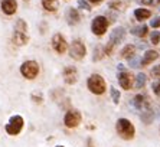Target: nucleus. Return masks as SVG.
<instances>
[{
	"label": "nucleus",
	"mask_w": 160,
	"mask_h": 147,
	"mask_svg": "<svg viewBox=\"0 0 160 147\" xmlns=\"http://www.w3.org/2000/svg\"><path fill=\"white\" fill-rule=\"evenodd\" d=\"M108 28V20L105 16H95L91 22V32L95 35V36H102L105 32H107Z\"/></svg>",
	"instance_id": "1a4fd4ad"
},
{
	"label": "nucleus",
	"mask_w": 160,
	"mask_h": 147,
	"mask_svg": "<svg viewBox=\"0 0 160 147\" xmlns=\"http://www.w3.org/2000/svg\"><path fill=\"white\" fill-rule=\"evenodd\" d=\"M116 131L120 139L123 140H133L136 136V129L133 123L127 118H118L116 123Z\"/></svg>",
	"instance_id": "f03ea898"
},
{
	"label": "nucleus",
	"mask_w": 160,
	"mask_h": 147,
	"mask_svg": "<svg viewBox=\"0 0 160 147\" xmlns=\"http://www.w3.org/2000/svg\"><path fill=\"white\" fill-rule=\"evenodd\" d=\"M65 19H67V22L69 23V25H77V23H79V20H81V16H79L77 9L69 8L67 10V13H65Z\"/></svg>",
	"instance_id": "2eb2a0df"
},
{
	"label": "nucleus",
	"mask_w": 160,
	"mask_h": 147,
	"mask_svg": "<svg viewBox=\"0 0 160 147\" xmlns=\"http://www.w3.org/2000/svg\"><path fill=\"white\" fill-rule=\"evenodd\" d=\"M126 29H124L123 26H118V28H114V30H112L111 33H110V38H108V43L107 46H105L104 52L105 55H110L112 52V49H114V46L118 43H121V42L124 41V38H126Z\"/></svg>",
	"instance_id": "20e7f679"
},
{
	"label": "nucleus",
	"mask_w": 160,
	"mask_h": 147,
	"mask_svg": "<svg viewBox=\"0 0 160 147\" xmlns=\"http://www.w3.org/2000/svg\"><path fill=\"white\" fill-rule=\"evenodd\" d=\"M23 127H25V120H23V117L16 114L9 118V121L4 125V131L8 133L9 136H18V134L22 133Z\"/></svg>",
	"instance_id": "39448f33"
},
{
	"label": "nucleus",
	"mask_w": 160,
	"mask_h": 147,
	"mask_svg": "<svg viewBox=\"0 0 160 147\" xmlns=\"http://www.w3.org/2000/svg\"><path fill=\"white\" fill-rule=\"evenodd\" d=\"M87 55V46L81 39H75L72 41L71 46H69V56L75 61H82Z\"/></svg>",
	"instance_id": "6e6552de"
},
{
	"label": "nucleus",
	"mask_w": 160,
	"mask_h": 147,
	"mask_svg": "<svg viewBox=\"0 0 160 147\" xmlns=\"http://www.w3.org/2000/svg\"><path fill=\"white\" fill-rule=\"evenodd\" d=\"M62 77L65 84L68 85H74L78 81V69L75 66H65L62 71Z\"/></svg>",
	"instance_id": "9b49d317"
},
{
	"label": "nucleus",
	"mask_w": 160,
	"mask_h": 147,
	"mask_svg": "<svg viewBox=\"0 0 160 147\" xmlns=\"http://www.w3.org/2000/svg\"><path fill=\"white\" fill-rule=\"evenodd\" d=\"M152 89L153 92L156 94V95H160V79H157V81H154L152 84Z\"/></svg>",
	"instance_id": "bb28decb"
},
{
	"label": "nucleus",
	"mask_w": 160,
	"mask_h": 147,
	"mask_svg": "<svg viewBox=\"0 0 160 147\" xmlns=\"http://www.w3.org/2000/svg\"><path fill=\"white\" fill-rule=\"evenodd\" d=\"M52 48L56 53H59V55H63L68 49V42L67 39L61 35V33H55L52 36Z\"/></svg>",
	"instance_id": "9d476101"
},
{
	"label": "nucleus",
	"mask_w": 160,
	"mask_h": 147,
	"mask_svg": "<svg viewBox=\"0 0 160 147\" xmlns=\"http://www.w3.org/2000/svg\"><path fill=\"white\" fill-rule=\"evenodd\" d=\"M108 6L111 9H120L121 8V0H111V2L108 3Z\"/></svg>",
	"instance_id": "cd10ccee"
},
{
	"label": "nucleus",
	"mask_w": 160,
	"mask_h": 147,
	"mask_svg": "<svg viewBox=\"0 0 160 147\" xmlns=\"http://www.w3.org/2000/svg\"><path fill=\"white\" fill-rule=\"evenodd\" d=\"M81 121H82L81 111L75 110V108L68 110L67 113H65V115H63V124H65V127H68V129H77V127L81 124Z\"/></svg>",
	"instance_id": "0eeeda50"
},
{
	"label": "nucleus",
	"mask_w": 160,
	"mask_h": 147,
	"mask_svg": "<svg viewBox=\"0 0 160 147\" xmlns=\"http://www.w3.org/2000/svg\"><path fill=\"white\" fill-rule=\"evenodd\" d=\"M159 58V53L156 51H153V49H149V51H146L143 53L142 59H140V66H147L150 63H153L156 59Z\"/></svg>",
	"instance_id": "ddd939ff"
},
{
	"label": "nucleus",
	"mask_w": 160,
	"mask_h": 147,
	"mask_svg": "<svg viewBox=\"0 0 160 147\" xmlns=\"http://www.w3.org/2000/svg\"><path fill=\"white\" fill-rule=\"evenodd\" d=\"M117 79H118V84L123 89H130L131 87V75L127 71H120L118 75H117Z\"/></svg>",
	"instance_id": "4468645a"
},
{
	"label": "nucleus",
	"mask_w": 160,
	"mask_h": 147,
	"mask_svg": "<svg viewBox=\"0 0 160 147\" xmlns=\"http://www.w3.org/2000/svg\"><path fill=\"white\" fill-rule=\"evenodd\" d=\"M39 71H41V68H39V63L36 62V61H32V59H29V61H25V62L20 65V74H22L23 78H26V79H35V78L39 75Z\"/></svg>",
	"instance_id": "423d86ee"
},
{
	"label": "nucleus",
	"mask_w": 160,
	"mask_h": 147,
	"mask_svg": "<svg viewBox=\"0 0 160 147\" xmlns=\"http://www.w3.org/2000/svg\"><path fill=\"white\" fill-rule=\"evenodd\" d=\"M87 87H88L89 92H92L95 95H102L107 91L105 79L101 77L100 74H91L88 79H87Z\"/></svg>",
	"instance_id": "7ed1b4c3"
},
{
	"label": "nucleus",
	"mask_w": 160,
	"mask_h": 147,
	"mask_svg": "<svg viewBox=\"0 0 160 147\" xmlns=\"http://www.w3.org/2000/svg\"><path fill=\"white\" fill-rule=\"evenodd\" d=\"M87 143H88V147H94L92 146V140H91V139H88V141H87Z\"/></svg>",
	"instance_id": "72a5a7b5"
},
{
	"label": "nucleus",
	"mask_w": 160,
	"mask_h": 147,
	"mask_svg": "<svg viewBox=\"0 0 160 147\" xmlns=\"http://www.w3.org/2000/svg\"><path fill=\"white\" fill-rule=\"evenodd\" d=\"M117 69L118 71H126V66H124L123 63H118V65H117Z\"/></svg>",
	"instance_id": "7c9ffc66"
},
{
	"label": "nucleus",
	"mask_w": 160,
	"mask_h": 147,
	"mask_svg": "<svg viewBox=\"0 0 160 147\" xmlns=\"http://www.w3.org/2000/svg\"><path fill=\"white\" fill-rule=\"evenodd\" d=\"M140 120H142L143 124L149 125L153 123L154 120V113H153L150 108H146V110H142V115H140Z\"/></svg>",
	"instance_id": "dca6fc26"
},
{
	"label": "nucleus",
	"mask_w": 160,
	"mask_h": 147,
	"mask_svg": "<svg viewBox=\"0 0 160 147\" xmlns=\"http://www.w3.org/2000/svg\"><path fill=\"white\" fill-rule=\"evenodd\" d=\"M131 35H134V36H146V33H147V26L146 25H140V26H136V28H133V29L130 30Z\"/></svg>",
	"instance_id": "412c9836"
},
{
	"label": "nucleus",
	"mask_w": 160,
	"mask_h": 147,
	"mask_svg": "<svg viewBox=\"0 0 160 147\" xmlns=\"http://www.w3.org/2000/svg\"><path fill=\"white\" fill-rule=\"evenodd\" d=\"M157 2H160V0H157Z\"/></svg>",
	"instance_id": "e433bc0d"
},
{
	"label": "nucleus",
	"mask_w": 160,
	"mask_h": 147,
	"mask_svg": "<svg viewBox=\"0 0 160 147\" xmlns=\"http://www.w3.org/2000/svg\"><path fill=\"white\" fill-rule=\"evenodd\" d=\"M25 2H29V0H25Z\"/></svg>",
	"instance_id": "c9c22d12"
},
{
	"label": "nucleus",
	"mask_w": 160,
	"mask_h": 147,
	"mask_svg": "<svg viewBox=\"0 0 160 147\" xmlns=\"http://www.w3.org/2000/svg\"><path fill=\"white\" fill-rule=\"evenodd\" d=\"M110 94H111L112 103L117 105V104L120 103V98H121V94H120V91L117 88H114V87H111V88H110Z\"/></svg>",
	"instance_id": "5701e85b"
},
{
	"label": "nucleus",
	"mask_w": 160,
	"mask_h": 147,
	"mask_svg": "<svg viewBox=\"0 0 160 147\" xmlns=\"http://www.w3.org/2000/svg\"><path fill=\"white\" fill-rule=\"evenodd\" d=\"M146 105H147V104H146V97L144 95H142V94H137V95L133 98V107L136 108V110L142 111Z\"/></svg>",
	"instance_id": "a211bd4d"
},
{
	"label": "nucleus",
	"mask_w": 160,
	"mask_h": 147,
	"mask_svg": "<svg viewBox=\"0 0 160 147\" xmlns=\"http://www.w3.org/2000/svg\"><path fill=\"white\" fill-rule=\"evenodd\" d=\"M143 4H152L153 3V0H142Z\"/></svg>",
	"instance_id": "473e14b6"
},
{
	"label": "nucleus",
	"mask_w": 160,
	"mask_h": 147,
	"mask_svg": "<svg viewBox=\"0 0 160 147\" xmlns=\"http://www.w3.org/2000/svg\"><path fill=\"white\" fill-rule=\"evenodd\" d=\"M0 9L4 15L12 16L15 15L16 10H18V2L16 0H2V4H0Z\"/></svg>",
	"instance_id": "f8f14e48"
},
{
	"label": "nucleus",
	"mask_w": 160,
	"mask_h": 147,
	"mask_svg": "<svg viewBox=\"0 0 160 147\" xmlns=\"http://www.w3.org/2000/svg\"><path fill=\"white\" fill-rule=\"evenodd\" d=\"M146 82H147V77H146L144 74L138 72L137 77H136V84H134V87H136L137 89H142L146 85Z\"/></svg>",
	"instance_id": "4be33fe9"
},
{
	"label": "nucleus",
	"mask_w": 160,
	"mask_h": 147,
	"mask_svg": "<svg viewBox=\"0 0 160 147\" xmlns=\"http://www.w3.org/2000/svg\"><path fill=\"white\" fill-rule=\"evenodd\" d=\"M42 8L46 12H56V9H58V0H42Z\"/></svg>",
	"instance_id": "aec40b11"
},
{
	"label": "nucleus",
	"mask_w": 160,
	"mask_h": 147,
	"mask_svg": "<svg viewBox=\"0 0 160 147\" xmlns=\"http://www.w3.org/2000/svg\"><path fill=\"white\" fill-rule=\"evenodd\" d=\"M78 8L79 9H84V10L89 12L91 10V4L87 2V0H78Z\"/></svg>",
	"instance_id": "a878e982"
},
{
	"label": "nucleus",
	"mask_w": 160,
	"mask_h": 147,
	"mask_svg": "<svg viewBox=\"0 0 160 147\" xmlns=\"http://www.w3.org/2000/svg\"><path fill=\"white\" fill-rule=\"evenodd\" d=\"M152 77H156V78L160 77V65L153 66V69H152Z\"/></svg>",
	"instance_id": "c756f323"
},
{
	"label": "nucleus",
	"mask_w": 160,
	"mask_h": 147,
	"mask_svg": "<svg viewBox=\"0 0 160 147\" xmlns=\"http://www.w3.org/2000/svg\"><path fill=\"white\" fill-rule=\"evenodd\" d=\"M150 26H152V28H154V29H156V28H159V26H160V16L153 18V20L150 22Z\"/></svg>",
	"instance_id": "c85d7f7f"
},
{
	"label": "nucleus",
	"mask_w": 160,
	"mask_h": 147,
	"mask_svg": "<svg viewBox=\"0 0 160 147\" xmlns=\"http://www.w3.org/2000/svg\"><path fill=\"white\" fill-rule=\"evenodd\" d=\"M150 41H152V43H153V45H159V43H160V32H157V30L152 32Z\"/></svg>",
	"instance_id": "393cba45"
},
{
	"label": "nucleus",
	"mask_w": 160,
	"mask_h": 147,
	"mask_svg": "<svg viewBox=\"0 0 160 147\" xmlns=\"http://www.w3.org/2000/svg\"><path fill=\"white\" fill-rule=\"evenodd\" d=\"M12 41L16 46H25L29 42V29H28V23L23 19H18L13 28V36Z\"/></svg>",
	"instance_id": "f257e3e1"
},
{
	"label": "nucleus",
	"mask_w": 160,
	"mask_h": 147,
	"mask_svg": "<svg viewBox=\"0 0 160 147\" xmlns=\"http://www.w3.org/2000/svg\"><path fill=\"white\" fill-rule=\"evenodd\" d=\"M88 3H92V4H98V3H101L102 0H87Z\"/></svg>",
	"instance_id": "2f4dec72"
},
{
	"label": "nucleus",
	"mask_w": 160,
	"mask_h": 147,
	"mask_svg": "<svg viewBox=\"0 0 160 147\" xmlns=\"http://www.w3.org/2000/svg\"><path fill=\"white\" fill-rule=\"evenodd\" d=\"M55 147H65V146H55Z\"/></svg>",
	"instance_id": "f704fd0d"
},
{
	"label": "nucleus",
	"mask_w": 160,
	"mask_h": 147,
	"mask_svg": "<svg viewBox=\"0 0 160 147\" xmlns=\"http://www.w3.org/2000/svg\"><path fill=\"white\" fill-rule=\"evenodd\" d=\"M134 52H136V46H133V45H126V46L121 49V52H120V56L124 59H131L134 56Z\"/></svg>",
	"instance_id": "6ab92c4d"
},
{
	"label": "nucleus",
	"mask_w": 160,
	"mask_h": 147,
	"mask_svg": "<svg viewBox=\"0 0 160 147\" xmlns=\"http://www.w3.org/2000/svg\"><path fill=\"white\" fill-rule=\"evenodd\" d=\"M150 16H152V12H150L149 9L138 8V9L134 10V18L137 19V20H140V22H143V20H146V19H149Z\"/></svg>",
	"instance_id": "f3484780"
},
{
	"label": "nucleus",
	"mask_w": 160,
	"mask_h": 147,
	"mask_svg": "<svg viewBox=\"0 0 160 147\" xmlns=\"http://www.w3.org/2000/svg\"><path fill=\"white\" fill-rule=\"evenodd\" d=\"M30 99H32L35 104H42L43 103V95H42V92H32Z\"/></svg>",
	"instance_id": "b1692460"
}]
</instances>
